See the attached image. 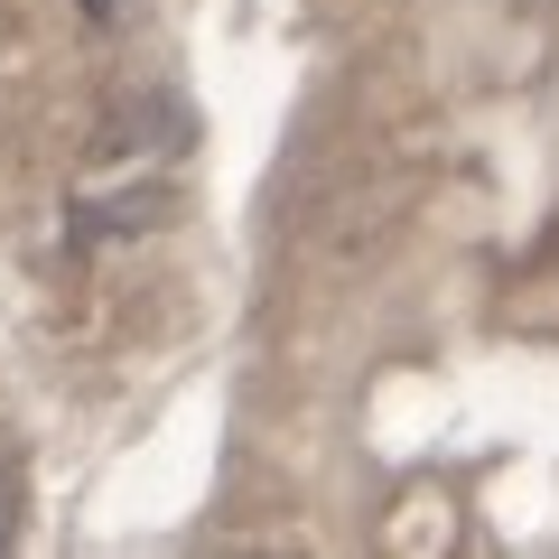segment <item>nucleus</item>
I'll list each match as a JSON object with an SVG mask.
<instances>
[{
  "label": "nucleus",
  "mask_w": 559,
  "mask_h": 559,
  "mask_svg": "<svg viewBox=\"0 0 559 559\" xmlns=\"http://www.w3.org/2000/svg\"><path fill=\"white\" fill-rule=\"evenodd\" d=\"M84 10H94V20H112V10H121V0H84Z\"/></svg>",
  "instance_id": "2"
},
{
  "label": "nucleus",
  "mask_w": 559,
  "mask_h": 559,
  "mask_svg": "<svg viewBox=\"0 0 559 559\" xmlns=\"http://www.w3.org/2000/svg\"><path fill=\"white\" fill-rule=\"evenodd\" d=\"M10 513H20V485L0 476V540H10Z\"/></svg>",
  "instance_id": "1"
}]
</instances>
